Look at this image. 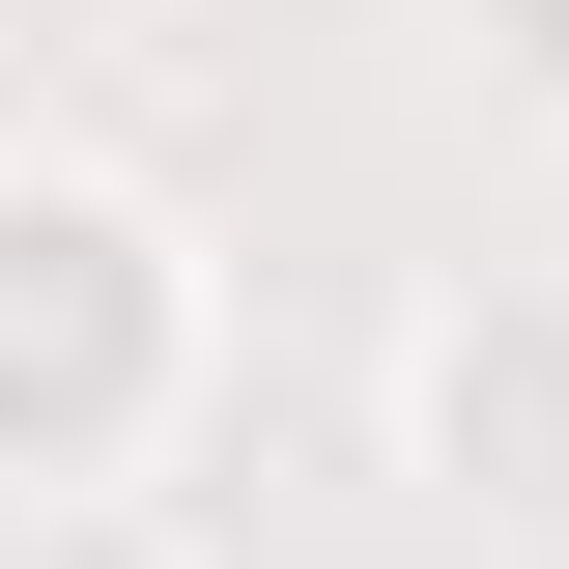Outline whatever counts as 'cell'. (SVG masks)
<instances>
[{
	"label": "cell",
	"instance_id": "6da1fadb",
	"mask_svg": "<svg viewBox=\"0 0 569 569\" xmlns=\"http://www.w3.org/2000/svg\"><path fill=\"white\" fill-rule=\"evenodd\" d=\"M114 370H142L114 228H0V427H114Z\"/></svg>",
	"mask_w": 569,
	"mask_h": 569
}]
</instances>
